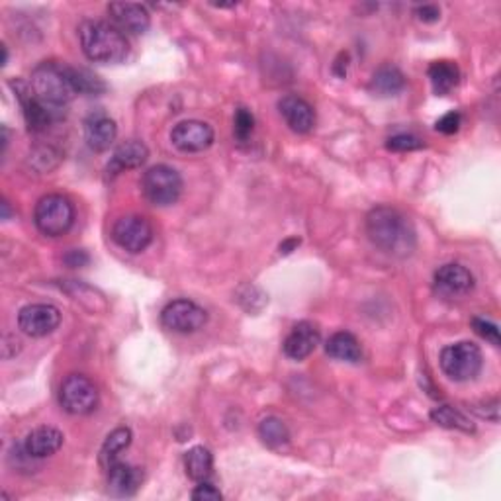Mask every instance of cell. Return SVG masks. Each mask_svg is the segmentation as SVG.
Returning <instances> with one entry per match:
<instances>
[{
	"label": "cell",
	"mask_w": 501,
	"mask_h": 501,
	"mask_svg": "<svg viewBox=\"0 0 501 501\" xmlns=\"http://www.w3.org/2000/svg\"><path fill=\"white\" fill-rule=\"evenodd\" d=\"M10 86L14 88L16 98L20 100V104H22L24 119H26L29 132H44V129L52 124L53 108L45 106L42 100L36 96L32 86L24 81H20V78H16V81H10Z\"/></svg>",
	"instance_id": "13"
},
{
	"label": "cell",
	"mask_w": 501,
	"mask_h": 501,
	"mask_svg": "<svg viewBox=\"0 0 501 501\" xmlns=\"http://www.w3.org/2000/svg\"><path fill=\"white\" fill-rule=\"evenodd\" d=\"M259 437L270 448L284 447L290 440V431L284 425L283 419L278 417H265L259 423Z\"/></svg>",
	"instance_id": "27"
},
{
	"label": "cell",
	"mask_w": 501,
	"mask_h": 501,
	"mask_svg": "<svg viewBox=\"0 0 501 501\" xmlns=\"http://www.w3.org/2000/svg\"><path fill=\"white\" fill-rule=\"evenodd\" d=\"M170 142L183 153H200L206 152L214 144V129L200 119H185L173 127Z\"/></svg>",
	"instance_id": "10"
},
{
	"label": "cell",
	"mask_w": 501,
	"mask_h": 501,
	"mask_svg": "<svg viewBox=\"0 0 501 501\" xmlns=\"http://www.w3.org/2000/svg\"><path fill=\"white\" fill-rule=\"evenodd\" d=\"M415 16L421 20V22H437L440 18V8L435 4H419L415 6Z\"/></svg>",
	"instance_id": "34"
},
{
	"label": "cell",
	"mask_w": 501,
	"mask_h": 501,
	"mask_svg": "<svg viewBox=\"0 0 501 501\" xmlns=\"http://www.w3.org/2000/svg\"><path fill=\"white\" fill-rule=\"evenodd\" d=\"M386 147L390 149V152H415V149L423 147V142L412 134H398L388 139Z\"/></svg>",
	"instance_id": "31"
},
{
	"label": "cell",
	"mask_w": 501,
	"mask_h": 501,
	"mask_svg": "<svg viewBox=\"0 0 501 501\" xmlns=\"http://www.w3.org/2000/svg\"><path fill=\"white\" fill-rule=\"evenodd\" d=\"M118 137V126L106 114H93L85 122V142L96 153L110 149Z\"/></svg>",
	"instance_id": "17"
},
{
	"label": "cell",
	"mask_w": 501,
	"mask_h": 501,
	"mask_svg": "<svg viewBox=\"0 0 501 501\" xmlns=\"http://www.w3.org/2000/svg\"><path fill=\"white\" fill-rule=\"evenodd\" d=\"M427 73H429L431 86H433L435 94H439V96L448 94L460 81V71H458L456 63L447 62V59H440V62L431 63Z\"/></svg>",
	"instance_id": "24"
},
{
	"label": "cell",
	"mask_w": 501,
	"mask_h": 501,
	"mask_svg": "<svg viewBox=\"0 0 501 501\" xmlns=\"http://www.w3.org/2000/svg\"><path fill=\"white\" fill-rule=\"evenodd\" d=\"M142 190L149 202L155 206H173L183 194V177L168 165H155L145 170Z\"/></svg>",
	"instance_id": "6"
},
{
	"label": "cell",
	"mask_w": 501,
	"mask_h": 501,
	"mask_svg": "<svg viewBox=\"0 0 501 501\" xmlns=\"http://www.w3.org/2000/svg\"><path fill=\"white\" fill-rule=\"evenodd\" d=\"M366 234L370 242L388 255L407 257L415 249V229L396 208H374L366 216Z\"/></svg>",
	"instance_id": "1"
},
{
	"label": "cell",
	"mask_w": 501,
	"mask_h": 501,
	"mask_svg": "<svg viewBox=\"0 0 501 501\" xmlns=\"http://www.w3.org/2000/svg\"><path fill=\"white\" fill-rule=\"evenodd\" d=\"M255 129V116L249 108H237L234 116V136L239 144L249 142Z\"/></svg>",
	"instance_id": "28"
},
{
	"label": "cell",
	"mask_w": 501,
	"mask_h": 501,
	"mask_svg": "<svg viewBox=\"0 0 501 501\" xmlns=\"http://www.w3.org/2000/svg\"><path fill=\"white\" fill-rule=\"evenodd\" d=\"M112 239L127 253H142L153 242V227L142 216H122L112 227Z\"/></svg>",
	"instance_id": "9"
},
{
	"label": "cell",
	"mask_w": 501,
	"mask_h": 501,
	"mask_svg": "<svg viewBox=\"0 0 501 501\" xmlns=\"http://www.w3.org/2000/svg\"><path fill=\"white\" fill-rule=\"evenodd\" d=\"M325 353L335 360H343V363H360V358H363V349H360L358 339L349 332H339L329 337L325 343Z\"/></svg>",
	"instance_id": "21"
},
{
	"label": "cell",
	"mask_w": 501,
	"mask_h": 501,
	"mask_svg": "<svg viewBox=\"0 0 501 501\" xmlns=\"http://www.w3.org/2000/svg\"><path fill=\"white\" fill-rule=\"evenodd\" d=\"M62 324V312L52 304H29L20 309L18 327L29 337H45Z\"/></svg>",
	"instance_id": "11"
},
{
	"label": "cell",
	"mask_w": 501,
	"mask_h": 501,
	"mask_svg": "<svg viewBox=\"0 0 501 501\" xmlns=\"http://www.w3.org/2000/svg\"><path fill=\"white\" fill-rule=\"evenodd\" d=\"M460 124H463V118H460V114L458 112H448L440 119H437L435 129L440 134H445V136H453L460 129Z\"/></svg>",
	"instance_id": "32"
},
{
	"label": "cell",
	"mask_w": 501,
	"mask_h": 501,
	"mask_svg": "<svg viewBox=\"0 0 501 501\" xmlns=\"http://www.w3.org/2000/svg\"><path fill=\"white\" fill-rule=\"evenodd\" d=\"M147 145L144 142H137V139H129V142H124L122 145L116 147V152L108 163V175H118L122 170L142 167L147 161Z\"/></svg>",
	"instance_id": "20"
},
{
	"label": "cell",
	"mask_w": 501,
	"mask_h": 501,
	"mask_svg": "<svg viewBox=\"0 0 501 501\" xmlns=\"http://www.w3.org/2000/svg\"><path fill=\"white\" fill-rule=\"evenodd\" d=\"M144 482L142 468L126 463H112L108 466V488L114 496H134Z\"/></svg>",
	"instance_id": "18"
},
{
	"label": "cell",
	"mask_w": 501,
	"mask_h": 501,
	"mask_svg": "<svg viewBox=\"0 0 501 501\" xmlns=\"http://www.w3.org/2000/svg\"><path fill=\"white\" fill-rule=\"evenodd\" d=\"M78 39H81L83 53L93 63H122L129 52L126 36L112 24L100 22V20H86V22H83L78 28Z\"/></svg>",
	"instance_id": "2"
},
{
	"label": "cell",
	"mask_w": 501,
	"mask_h": 501,
	"mask_svg": "<svg viewBox=\"0 0 501 501\" xmlns=\"http://www.w3.org/2000/svg\"><path fill=\"white\" fill-rule=\"evenodd\" d=\"M132 443V429L129 427H118L110 433L104 440L103 450H100V463H103L106 468L116 463L119 453L126 450Z\"/></svg>",
	"instance_id": "25"
},
{
	"label": "cell",
	"mask_w": 501,
	"mask_h": 501,
	"mask_svg": "<svg viewBox=\"0 0 501 501\" xmlns=\"http://www.w3.org/2000/svg\"><path fill=\"white\" fill-rule=\"evenodd\" d=\"M435 290L445 298H464L474 290V275L463 265H443L435 273Z\"/></svg>",
	"instance_id": "14"
},
{
	"label": "cell",
	"mask_w": 501,
	"mask_h": 501,
	"mask_svg": "<svg viewBox=\"0 0 501 501\" xmlns=\"http://www.w3.org/2000/svg\"><path fill=\"white\" fill-rule=\"evenodd\" d=\"M406 86V77L402 75L399 69L386 65L380 67L378 71L370 78V93H374L376 96H396L398 93H402Z\"/></svg>",
	"instance_id": "22"
},
{
	"label": "cell",
	"mask_w": 501,
	"mask_h": 501,
	"mask_svg": "<svg viewBox=\"0 0 501 501\" xmlns=\"http://www.w3.org/2000/svg\"><path fill=\"white\" fill-rule=\"evenodd\" d=\"M71 75H73V81H75L78 94H98L106 88L104 83L100 81L96 75L85 71V69H73L71 67Z\"/></svg>",
	"instance_id": "29"
},
{
	"label": "cell",
	"mask_w": 501,
	"mask_h": 501,
	"mask_svg": "<svg viewBox=\"0 0 501 501\" xmlns=\"http://www.w3.org/2000/svg\"><path fill=\"white\" fill-rule=\"evenodd\" d=\"M63 433L55 427H37L24 439V450L32 458H45L55 455L63 447Z\"/></svg>",
	"instance_id": "19"
},
{
	"label": "cell",
	"mask_w": 501,
	"mask_h": 501,
	"mask_svg": "<svg viewBox=\"0 0 501 501\" xmlns=\"http://www.w3.org/2000/svg\"><path fill=\"white\" fill-rule=\"evenodd\" d=\"M280 116L284 118L288 127L296 134H309L316 126V110L308 100L296 94H286L278 100Z\"/></svg>",
	"instance_id": "15"
},
{
	"label": "cell",
	"mask_w": 501,
	"mask_h": 501,
	"mask_svg": "<svg viewBox=\"0 0 501 501\" xmlns=\"http://www.w3.org/2000/svg\"><path fill=\"white\" fill-rule=\"evenodd\" d=\"M208 322V314L193 300H173L161 312V324L175 333H196Z\"/></svg>",
	"instance_id": "8"
},
{
	"label": "cell",
	"mask_w": 501,
	"mask_h": 501,
	"mask_svg": "<svg viewBox=\"0 0 501 501\" xmlns=\"http://www.w3.org/2000/svg\"><path fill=\"white\" fill-rule=\"evenodd\" d=\"M482 350H480L476 343H470V341H460V343L448 345L440 353V368L455 382L474 380L480 374V370H482Z\"/></svg>",
	"instance_id": "5"
},
{
	"label": "cell",
	"mask_w": 501,
	"mask_h": 501,
	"mask_svg": "<svg viewBox=\"0 0 501 501\" xmlns=\"http://www.w3.org/2000/svg\"><path fill=\"white\" fill-rule=\"evenodd\" d=\"M34 222L47 237H62L75 224V208L71 200L62 194H47L36 204Z\"/></svg>",
	"instance_id": "4"
},
{
	"label": "cell",
	"mask_w": 501,
	"mask_h": 501,
	"mask_svg": "<svg viewBox=\"0 0 501 501\" xmlns=\"http://www.w3.org/2000/svg\"><path fill=\"white\" fill-rule=\"evenodd\" d=\"M319 341H322V335H319V329L314 324L300 322L284 339L283 350L288 358L304 360L317 349Z\"/></svg>",
	"instance_id": "16"
},
{
	"label": "cell",
	"mask_w": 501,
	"mask_h": 501,
	"mask_svg": "<svg viewBox=\"0 0 501 501\" xmlns=\"http://www.w3.org/2000/svg\"><path fill=\"white\" fill-rule=\"evenodd\" d=\"M472 329L480 337L486 339L488 343H492L494 347H499V343H501L499 327L494 322H489V319H486V317H474L472 319Z\"/></svg>",
	"instance_id": "30"
},
{
	"label": "cell",
	"mask_w": 501,
	"mask_h": 501,
	"mask_svg": "<svg viewBox=\"0 0 501 501\" xmlns=\"http://www.w3.org/2000/svg\"><path fill=\"white\" fill-rule=\"evenodd\" d=\"M110 24L124 36H142L152 26V14L147 6L137 3H112L108 4Z\"/></svg>",
	"instance_id": "12"
},
{
	"label": "cell",
	"mask_w": 501,
	"mask_h": 501,
	"mask_svg": "<svg viewBox=\"0 0 501 501\" xmlns=\"http://www.w3.org/2000/svg\"><path fill=\"white\" fill-rule=\"evenodd\" d=\"M29 86H32L36 96L49 108H62L78 94L71 75V67L53 62L39 63L34 69Z\"/></svg>",
	"instance_id": "3"
},
{
	"label": "cell",
	"mask_w": 501,
	"mask_h": 501,
	"mask_svg": "<svg viewBox=\"0 0 501 501\" xmlns=\"http://www.w3.org/2000/svg\"><path fill=\"white\" fill-rule=\"evenodd\" d=\"M222 497H224L222 492L209 482H200L193 492L194 501H219Z\"/></svg>",
	"instance_id": "33"
},
{
	"label": "cell",
	"mask_w": 501,
	"mask_h": 501,
	"mask_svg": "<svg viewBox=\"0 0 501 501\" xmlns=\"http://www.w3.org/2000/svg\"><path fill=\"white\" fill-rule=\"evenodd\" d=\"M300 245V239L292 237V239H286V242L280 245V253H292V249Z\"/></svg>",
	"instance_id": "35"
},
{
	"label": "cell",
	"mask_w": 501,
	"mask_h": 501,
	"mask_svg": "<svg viewBox=\"0 0 501 501\" xmlns=\"http://www.w3.org/2000/svg\"><path fill=\"white\" fill-rule=\"evenodd\" d=\"M185 470L194 482H208L214 470V456L206 447H193L185 455Z\"/></svg>",
	"instance_id": "23"
},
{
	"label": "cell",
	"mask_w": 501,
	"mask_h": 501,
	"mask_svg": "<svg viewBox=\"0 0 501 501\" xmlns=\"http://www.w3.org/2000/svg\"><path fill=\"white\" fill-rule=\"evenodd\" d=\"M59 404L71 415H88L98 406V390L90 378L71 374L59 388Z\"/></svg>",
	"instance_id": "7"
},
{
	"label": "cell",
	"mask_w": 501,
	"mask_h": 501,
	"mask_svg": "<svg viewBox=\"0 0 501 501\" xmlns=\"http://www.w3.org/2000/svg\"><path fill=\"white\" fill-rule=\"evenodd\" d=\"M431 419L445 429H456L463 433H474V423L453 406H439L431 412Z\"/></svg>",
	"instance_id": "26"
}]
</instances>
